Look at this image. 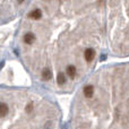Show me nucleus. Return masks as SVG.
<instances>
[{"mask_svg": "<svg viewBox=\"0 0 129 129\" xmlns=\"http://www.w3.org/2000/svg\"><path fill=\"white\" fill-rule=\"evenodd\" d=\"M34 41H35V36H34L33 33H27L24 35V42L27 43V44H32Z\"/></svg>", "mask_w": 129, "mask_h": 129, "instance_id": "f257e3e1", "label": "nucleus"}, {"mask_svg": "<svg viewBox=\"0 0 129 129\" xmlns=\"http://www.w3.org/2000/svg\"><path fill=\"white\" fill-rule=\"evenodd\" d=\"M94 56H95V52H94L93 49H87L86 51H85V59H86L88 62L93 60Z\"/></svg>", "mask_w": 129, "mask_h": 129, "instance_id": "f03ea898", "label": "nucleus"}, {"mask_svg": "<svg viewBox=\"0 0 129 129\" xmlns=\"http://www.w3.org/2000/svg\"><path fill=\"white\" fill-rule=\"evenodd\" d=\"M41 16H42V13H41L40 9H35V10H33L31 14H29L28 17L32 18V19H40Z\"/></svg>", "mask_w": 129, "mask_h": 129, "instance_id": "7ed1b4c3", "label": "nucleus"}, {"mask_svg": "<svg viewBox=\"0 0 129 129\" xmlns=\"http://www.w3.org/2000/svg\"><path fill=\"white\" fill-rule=\"evenodd\" d=\"M93 93H94L93 86H91V85H87V86L84 87V94H85V96H87V98H92Z\"/></svg>", "mask_w": 129, "mask_h": 129, "instance_id": "20e7f679", "label": "nucleus"}, {"mask_svg": "<svg viewBox=\"0 0 129 129\" xmlns=\"http://www.w3.org/2000/svg\"><path fill=\"white\" fill-rule=\"evenodd\" d=\"M67 75L69 76L70 78H74L76 76V68L74 66H69L67 68Z\"/></svg>", "mask_w": 129, "mask_h": 129, "instance_id": "39448f33", "label": "nucleus"}, {"mask_svg": "<svg viewBox=\"0 0 129 129\" xmlns=\"http://www.w3.org/2000/svg\"><path fill=\"white\" fill-rule=\"evenodd\" d=\"M7 113H8V107L5 103L0 102V116H5Z\"/></svg>", "mask_w": 129, "mask_h": 129, "instance_id": "423d86ee", "label": "nucleus"}, {"mask_svg": "<svg viewBox=\"0 0 129 129\" xmlns=\"http://www.w3.org/2000/svg\"><path fill=\"white\" fill-rule=\"evenodd\" d=\"M52 77V73L49 70V69H44L43 70V73H42V78L43 79H50V78Z\"/></svg>", "mask_w": 129, "mask_h": 129, "instance_id": "0eeeda50", "label": "nucleus"}, {"mask_svg": "<svg viewBox=\"0 0 129 129\" xmlns=\"http://www.w3.org/2000/svg\"><path fill=\"white\" fill-rule=\"evenodd\" d=\"M57 82H58L59 85H63L64 82H66V78H64V75L62 73H60L58 75V78H57Z\"/></svg>", "mask_w": 129, "mask_h": 129, "instance_id": "6e6552de", "label": "nucleus"}, {"mask_svg": "<svg viewBox=\"0 0 129 129\" xmlns=\"http://www.w3.org/2000/svg\"><path fill=\"white\" fill-rule=\"evenodd\" d=\"M29 110H32V104H28V105H27V108H26V111L27 112H29Z\"/></svg>", "mask_w": 129, "mask_h": 129, "instance_id": "1a4fd4ad", "label": "nucleus"}, {"mask_svg": "<svg viewBox=\"0 0 129 129\" xmlns=\"http://www.w3.org/2000/svg\"><path fill=\"white\" fill-rule=\"evenodd\" d=\"M17 1H18V2H23V1H24V0H17Z\"/></svg>", "mask_w": 129, "mask_h": 129, "instance_id": "9d476101", "label": "nucleus"}]
</instances>
